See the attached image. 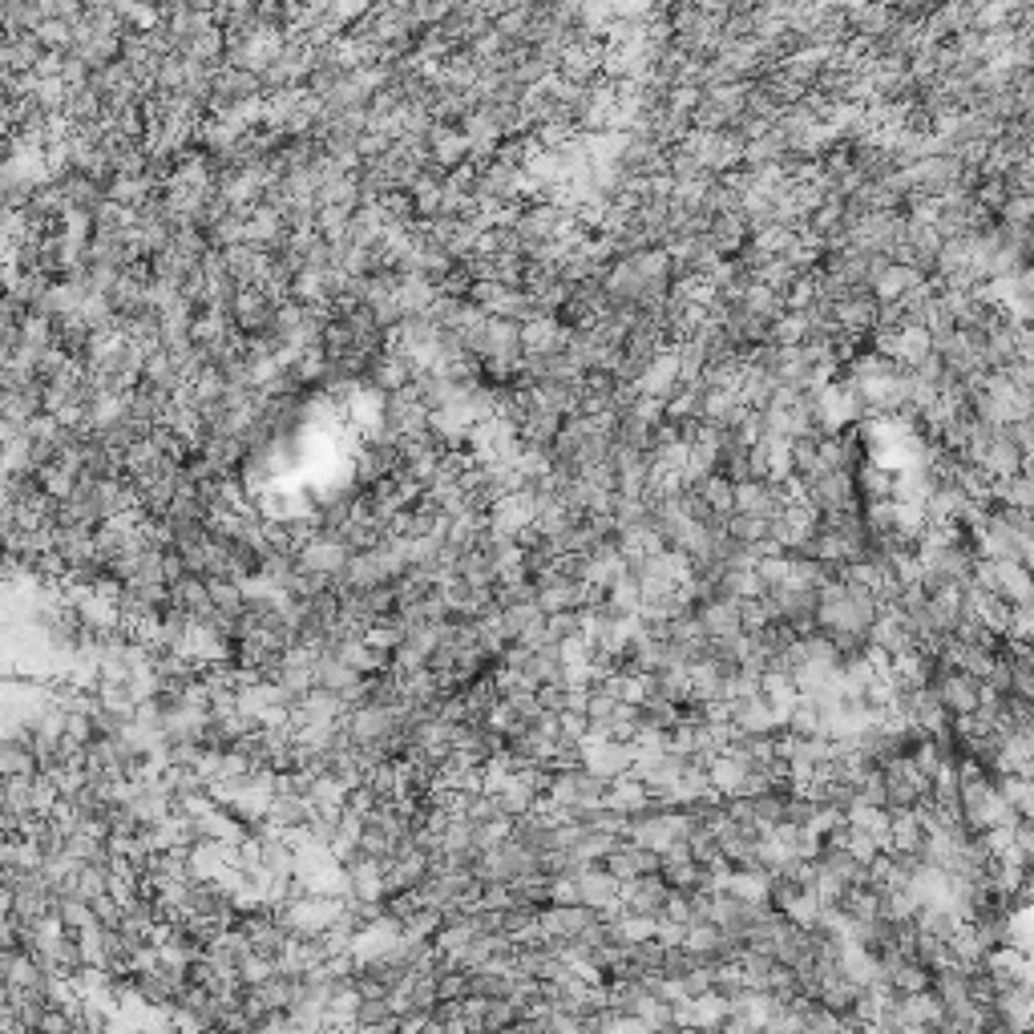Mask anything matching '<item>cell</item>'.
<instances>
[{
  "label": "cell",
  "mask_w": 1034,
  "mask_h": 1034,
  "mask_svg": "<svg viewBox=\"0 0 1034 1034\" xmlns=\"http://www.w3.org/2000/svg\"><path fill=\"white\" fill-rule=\"evenodd\" d=\"M542 627H546V639L566 643V639L582 635V610H554V614H546Z\"/></svg>",
  "instance_id": "3"
},
{
  "label": "cell",
  "mask_w": 1034,
  "mask_h": 1034,
  "mask_svg": "<svg viewBox=\"0 0 1034 1034\" xmlns=\"http://www.w3.org/2000/svg\"><path fill=\"white\" fill-rule=\"evenodd\" d=\"M574 885H578V901L590 905V909H606V905L618 901V893H623V881H614L598 861L586 865V869H578V873H574Z\"/></svg>",
  "instance_id": "2"
},
{
  "label": "cell",
  "mask_w": 1034,
  "mask_h": 1034,
  "mask_svg": "<svg viewBox=\"0 0 1034 1034\" xmlns=\"http://www.w3.org/2000/svg\"><path fill=\"white\" fill-rule=\"evenodd\" d=\"M667 893H671V885H667L659 873H643V877L627 881L618 897H623L627 913H651V917H659V913H663Z\"/></svg>",
  "instance_id": "1"
}]
</instances>
